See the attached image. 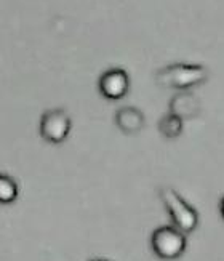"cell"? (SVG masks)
Returning a JSON list of instances; mask_svg holds the SVG:
<instances>
[{
	"instance_id": "6da1fadb",
	"label": "cell",
	"mask_w": 224,
	"mask_h": 261,
	"mask_svg": "<svg viewBox=\"0 0 224 261\" xmlns=\"http://www.w3.org/2000/svg\"><path fill=\"white\" fill-rule=\"evenodd\" d=\"M210 77V72L205 66L202 64H184L175 63L165 66L155 72V82L163 88H173L179 92L199 87L205 84Z\"/></svg>"
},
{
	"instance_id": "7a4b0ae2",
	"label": "cell",
	"mask_w": 224,
	"mask_h": 261,
	"mask_svg": "<svg viewBox=\"0 0 224 261\" xmlns=\"http://www.w3.org/2000/svg\"><path fill=\"white\" fill-rule=\"evenodd\" d=\"M159 197L165 210L170 215L172 224L184 234L194 232L199 226V212L178 194L173 188L162 186L159 189Z\"/></svg>"
},
{
	"instance_id": "3957f363",
	"label": "cell",
	"mask_w": 224,
	"mask_h": 261,
	"mask_svg": "<svg viewBox=\"0 0 224 261\" xmlns=\"http://www.w3.org/2000/svg\"><path fill=\"white\" fill-rule=\"evenodd\" d=\"M151 248L157 258L172 261L183 256L187 248L186 234L176 229L173 224L160 226L151 236Z\"/></svg>"
},
{
	"instance_id": "277c9868",
	"label": "cell",
	"mask_w": 224,
	"mask_h": 261,
	"mask_svg": "<svg viewBox=\"0 0 224 261\" xmlns=\"http://www.w3.org/2000/svg\"><path fill=\"white\" fill-rule=\"evenodd\" d=\"M72 130V120L66 109L54 108L45 111L39 122V133L43 141L50 144H61L67 140Z\"/></svg>"
},
{
	"instance_id": "5b68a950",
	"label": "cell",
	"mask_w": 224,
	"mask_h": 261,
	"mask_svg": "<svg viewBox=\"0 0 224 261\" xmlns=\"http://www.w3.org/2000/svg\"><path fill=\"white\" fill-rule=\"evenodd\" d=\"M98 90L103 98L117 101L122 99L130 90V75L122 67H110L101 74L98 81Z\"/></svg>"
},
{
	"instance_id": "8992f818",
	"label": "cell",
	"mask_w": 224,
	"mask_h": 261,
	"mask_svg": "<svg viewBox=\"0 0 224 261\" xmlns=\"http://www.w3.org/2000/svg\"><path fill=\"white\" fill-rule=\"evenodd\" d=\"M114 120H116L117 128L122 133L128 135V136L138 135L144 128V123H146L144 114L134 106L119 108L117 112H116V116H114Z\"/></svg>"
},
{
	"instance_id": "52a82bcc",
	"label": "cell",
	"mask_w": 224,
	"mask_h": 261,
	"mask_svg": "<svg viewBox=\"0 0 224 261\" xmlns=\"http://www.w3.org/2000/svg\"><path fill=\"white\" fill-rule=\"evenodd\" d=\"M200 105L192 93L181 92L172 98L170 101V112L179 119H192L199 114Z\"/></svg>"
},
{
	"instance_id": "ba28073f",
	"label": "cell",
	"mask_w": 224,
	"mask_h": 261,
	"mask_svg": "<svg viewBox=\"0 0 224 261\" xmlns=\"http://www.w3.org/2000/svg\"><path fill=\"white\" fill-rule=\"evenodd\" d=\"M157 127H159V132L163 138L175 140V138H178V136H181V133L184 130V123H183V119H179L178 116L168 112V114L162 116Z\"/></svg>"
},
{
	"instance_id": "9c48e42d",
	"label": "cell",
	"mask_w": 224,
	"mask_h": 261,
	"mask_svg": "<svg viewBox=\"0 0 224 261\" xmlns=\"http://www.w3.org/2000/svg\"><path fill=\"white\" fill-rule=\"evenodd\" d=\"M19 196L18 181L7 173H0V205H10Z\"/></svg>"
},
{
	"instance_id": "30bf717a",
	"label": "cell",
	"mask_w": 224,
	"mask_h": 261,
	"mask_svg": "<svg viewBox=\"0 0 224 261\" xmlns=\"http://www.w3.org/2000/svg\"><path fill=\"white\" fill-rule=\"evenodd\" d=\"M219 215H221V218H222V221H224V196H222L221 200H219Z\"/></svg>"
},
{
	"instance_id": "8fae6325",
	"label": "cell",
	"mask_w": 224,
	"mask_h": 261,
	"mask_svg": "<svg viewBox=\"0 0 224 261\" xmlns=\"http://www.w3.org/2000/svg\"><path fill=\"white\" fill-rule=\"evenodd\" d=\"M92 261H109V259H92Z\"/></svg>"
}]
</instances>
